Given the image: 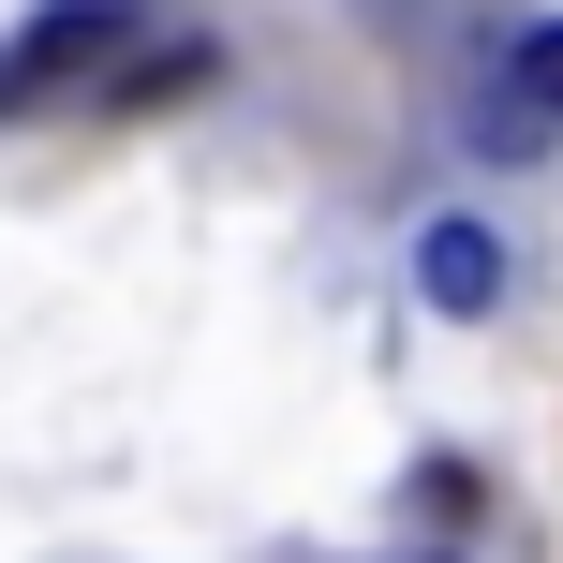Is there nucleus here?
Instances as JSON below:
<instances>
[{
  "mask_svg": "<svg viewBox=\"0 0 563 563\" xmlns=\"http://www.w3.org/2000/svg\"><path fill=\"white\" fill-rule=\"evenodd\" d=\"M104 59H134V0H45V15L0 45V104L75 89V75H104Z\"/></svg>",
  "mask_w": 563,
  "mask_h": 563,
  "instance_id": "nucleus-1",
  "label": "nucleus"
},
{
  "mask_svg": "<svg viewBox=\"0 0 563 563\" xmlns=\"http://www.w3.org/2000/svg\"><path fill=\"white\" fill-rule=\"evenodd\" d=\"M416 282H430V311H489V297H505L489 223H430V238H416Z\"/></svg>",
  "mask_w": 563,
  "mask_h": 563,
  "instance_id": "nucleus-2",
  "label": "nucleus"
},
{
  "mask_svg": "<svg viewBox=\"0 0 563 563\" xmlns=\"http://www.w3.org/2000/svg\"><path fill=\"white\" fill-rule=\"evenodd\" d=\"M505 89H519V104H534V119H563V15H549V30H519Z\"/></svg>",
  "mask_w": 563,
  "mask_h": 563,
  "instance_id": "nucleus-3",
  "label": "nucleus"
},
{
  "mask_svg": "<svg viewBox=\"0 0 563 563\" xmlns=\"http://www.w3.org/2000/svg\"><path fill=\"white\" fill-rule=\"evenodd\" d=\"M534 134H549V119L519 104V89H489V104H475V148H489V164H519V148H534Z\"/></svg>",
  "mask_w": 563,
  "mask_h": 563,
  "instance_id": "nucleus-4",
  "label": "nucleus"
}]
</instances>
